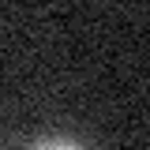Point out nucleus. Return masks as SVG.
Returning <instances> with one entry per match:
<instances>
[{"mask_svg":"<svg viewBox=\"0 0 150 150\" xmlns=\"http://www.w3.org/2000/svg\"><path fill=\"white\" fill-rule=\"evenodd\" d=\"M30 150H86V146L75 143V139H60V135H56V139H41V143H34Z\"/></svg>","mask_w":150,"mask_h":150,"instance_id":"f257e3e1","label":"nucleus"}]
</instances>
